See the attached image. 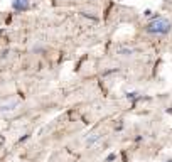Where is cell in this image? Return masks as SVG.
I'll return each instance as SVG.
<instances>
[{
	"label": "cell",
	"mask_w": 172,
	"mask_h": 162,
	"mask_svg": "<svg viewBox=\"0 0 172 162\" xmlns=\"http://www.w3.org/2000/svg\"><path fill=\"white\" fill-rule=\"evenodd\" d=\"M172 29L171 22L167 21V19H164V17H159L155 15L154 19H152L149 24H147V32H150V34H169Z\"/></svg>",
	"instance_id": "obj_1"
},
{
	"label": "cell",
	"mask_w": 172,
	"mask_h": 162,
	"mask_svg": "<svg viewBox=\"0 0 172 162\" xmlns=\"http://www.w3.org/2000/svg\"><path fill=\"white\" fill-rule=\"evenodd\" d=\"M167 162H172V159H169V161H167Z\"/></svg>",
	"instance_id": "obj_3"
},
{
	"label": "cell",
	"mask_w": 172,
	"mask_h": 162,
	"mask_svg": "<svg viewBox=\"0 0 172 162\" xmlns=\"http://www.w3.org/2000/svg\"><path fill=\"white\" fill-rule=\"evenodd\" d=\"M12 7H14V10H17V12L27 10V9L31 7V0H12Z\"/></svg>",
	"instance_id": "obj_2"
}]
</instances>
